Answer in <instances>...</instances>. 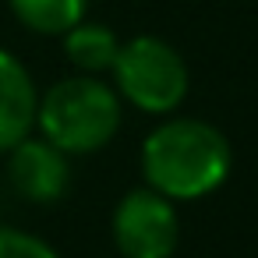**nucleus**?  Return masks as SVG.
Masks as SVG:
<instances>
[{
    "mask_svg": "<svg viewBox=\"0 0 258 258\" xmlns=\"http://www.w3.org/2000/svg\"><path fill=\"white\" fill-rule=\"evenodd\" d=\"M89 0H8L11 15L39 36H64L78 22H85Z\"/></svg>",
    "mask_w": 258,
    "mask_h": 258,
    "instance_id": "nucleus-8",
    "label": "nucleus"
},
{
    "mask_svg": "<svg viewBox=\"0 0 258 258\" xmlns=\"http://www.w3.org/2000/svg\"><path fill=\"white\" fill-rule=\"evenodd\" d=\"M0 258H60V254L29 230L0 226Z\"/></svg>",
    "mask_w": 258,
    "mask_h": 258,
    "instance_id": "nucleus-9",
    "label": "nucleus"
},
{
    "mask_svg": "<svg viewBox=\"0 0 258 258\" xmlns=\"http://www.w3.org/2000/svg\"><path fill=\"white\" fill-rule=\"evenodd\" d=\"M233 170V149L219 127L195 117H173L142 142L145 187L170 202H195L223 187Z\"/></svg>",
    "mask_w": 258,
    "mask_h": 258,
    "instance_id": "nucleus-1",
    "label": "nucleus"
},
{
    "mask_svg": "<svg viewBox=\"0 0 258 258\" xmlns=\"http://www.w3.org/2000/svg\"><path fill=\"white\" fill-rule=\"evenodd\" d=\"M113 244L124 258H173L180 244L177 202L152 187L127 191L113 209Z\"/></svg>",
    "mask_w": 258,
    "mask_h": 258,
    "instance_id": "nucleus-4",
    "label": "nucleus"
},
{
    "mask_svg": "<svg viewBox=\"0 0 258 258\" xmlns=\"http://www.w3.org/2000/svg\"><path fill=\"white\" fill-rule=\"evenodd\" d=\"M39 110V92L29 68L0 46V152H11L22 138L32 135Z\"/></svg>",
    "mask_w": 258,
    "mask_h": 258,
    "instance_id": "nucleus-6",
    "label": "nucleus"
},
{
    "mask_svg": "<svg viewBox=\"0 0 258 258\" xmlns=\"http://www.w3.org/2000/svg\"><path fill=\"white\" fill-rule=\"evenodd\" d=\"M124 120V106L113 85L96 75H75L50 85L39 96L36 127L68 156H89L106 149Z\"/></svg>",
    "mask_w": 258,
    "mask_h": 258,
    "instance_id": "nucleus-2",
    "label": "nucleus"
},
{
    "mask_svg": "<svg viewBox=\"0 0 258 258\" xmlns=\"http://www.w3.org/2000/svg\"><path fill=\"white\" fill-rule=\"evenodd\" d=\"M64 53L82 75H103L113 68V60L120 53V39L110 25L78 22L75 29L64 32Z\"/></svg>",
    "mask_w": 258,
    "mask_h": 258,
    "instance_id": "nucleus-7",
    "label": "nucleus"
},
{
    "mask_svg": "<svg viewBox=\"0 0 258 258\" xmlns=\"http://www.w3.org/2000/svg\"><path fill=\"white\" fill-rule=\"evenodd\" d=\"M110 71H113L117 96L152 117L173 113L184 103L187 82H191L184 57L166 39H156V36H135L120 43V53Z\"/></svg>",
    "mask_w": 258,
    "mask_h": 258,
    "instance_id": "nucleus-3",
    "label": "nucleus"
},
{
    "mask_svg": "<svg viewBox=\"0 0 258 258\" xmlns=\"http://www.w3.org/2000/svg\"><path fill=\"white\" fill-rule=\"evenodd\" d=\"M8 180L18 198L36 202V205H53L64 198V191L71 184L68 152H60L43 135L39 138L29 135L8 152Z\"/></svg>",
    "mask_w": 258,
    "mask_h": 258,
    "instance_id": "nucleus-5",
    "label": "nucleus"
}]
</instances>
